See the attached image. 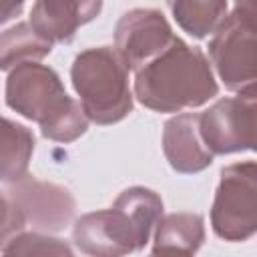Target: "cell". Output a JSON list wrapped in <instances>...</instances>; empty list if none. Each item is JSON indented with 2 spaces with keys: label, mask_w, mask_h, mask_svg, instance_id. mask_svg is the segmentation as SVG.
<instances>
[{
  "label": "cell",
  "mask_w": 257,
  "mask_h": 257,
  "mask_svg": "<svg viewBox=\"0 0 257 257\" xmlns=\"http://www.w3.org/2000/svg\"><path fill=\"white\" fill-rule=\"evenodd\" d=\"M70 80L88 120L114 124L133 112L128 68L114 48L96 46L76 54L70 66Z\"/></svg>",
  "instance_id": "obj_4"
},
{
  "label": "cell",
  "mask_w": 257,
  "mask_h": 257,
  "mask_svg": "<svg viewBox=\"0 0 257 257\" xmlns=\"http://www.w3.org/2000/svg\"><path fill=\"white\" fill-rule=\"evenodd\" d=\"M34 135L24 124L0 116V183L10 185L28 175Z\"/></svg>",
  "instance_id": "obj_12"
},
{
  "label": "cell",
  "mask_w": 257,
  "mask_h": 257,
  "mask_svg": "<svg viewBox=\"0 0 257 257\" xmlns=\"http://www.w3.org/2000/svg\"><path fill=\"white\" fill-rule=\"evenodd\" d=\"M24 8V2H0V24L12 20L14 16H18Z\"/></svg>",
  "instance_id": "obj_18"
},
{
  "label": "cell",
  "mask_w": 257,
  "mask_h": 257,
  "mask_svg": "<svg viewBox=\"0 0 257 257\" xmlns=\"http://www.w3.org/2000/svg\"><path fill=\"white\" fill-rule=\"evenodd\" d=\"M163 153L171 169L183 175L201 173L213 163V155L207 151L199 135L197 112H181L165 122Z\"/></svg>",
  "instance_id": "obj_11"
},
{
  "label": "cell",
  "mask_w": 257,
  "mask_h": 257,
  "mask_svg": "<svg viewBox=\"0 0 257 257\" xmlns=\"http://www.w3.org/2000/svg\"><path fill=\"white\" fill-rule=\"evenodd\" d=\"M177 24L195 38H205L215 32L227 16L229 4L225 0H177L169 2Z\"/></svg>",
  "instance_id": "obj_15"
},
{
  "label": "cell",
  "mask_w": 257,
  "mask_h": 257,
  "mask_svg": "<svg viewBox=\"0 0 257 257\" xmlns=\"http://www.w3.org/2000/svg\"><path fill=\"white\" fill-rule=\"evenodd\" d=\"M26 221L6 191H0V249H4L16 235L24 233Z\"/></svg>",
  "instance_id": "obj_17"
},
{
  "label": "cell",
  "mask_w": 257,
  "mask_h": 257,
  "mask_svg": "<svg viewBox=\"0 0 257 257\" xmlns=\"http://www.w3.org/2000/svg\"><path fill=\"white\" fill-rule=\"evenodd\" d=\"M0 257H74V253L64 239L30 231L16 235Z\"/></svg>",
  "instance_id": "obj_16"
},
{
  "label": "cell",
  "mask_w": 257,
  "mask_h": 257,
  "mask_svg": "<svg viewBox=\"0 0 257 257\" xmlns=\"http://www.w3.org/2000/svg\"><path fill=\"white\" fill-rule=\"evenodd\" d=\"M255 88L219 98L199 114V135L211 155H233L255 149Z\"/></svg>",
  "instance_id": "obj_7"
},
{
  "label": "cell",
  "mask_w": 257,
  "mask_h": 257,
  "mask_svg": "<svg viewBox=\"0 0 257 257\" xmlns=\"http://www.w3.org/2000/svg\"><path fill=\"white\" fill-rule=\"evenodd\" d=\"M163 217V199L147 187H128L110 209L74 221L72 241L88 257H126L145 249Z\"/></svg>",
  "instance_id": "obj_2"
},
{
  "label": "cell",
  "mask_w": 257,
  "mask_h": 257,
  "mask_svg": "<svg viewBox=\"0 0 257 257\" xmlns=\"http://www.w3.org/2000/svg\"><path fill=\"white\" fill-rule=\"evenodd\" d=\"M6 104L24 118L38 122L44 139L72 143L88 128L78 100L66 94L58 72L40 62H26L6 78Z\"/></svg>",
  "instance_id": "obj_3"
},
{
  "label": "cell",
  "mask_w": 257,
  "mask_h": 257,
  "mask_svg": "<svg viewBox=\"0 0 257 257\" xmlns=\"http://www.w3.org/2000/svg\"><path fill=\"white\" fill-rule=\"evenodd\" d=\"M205 243V219L199 213H169L159 219L155 247H171L197 253Z\"/></svg>",
  "instance_id": "obj_14"
},
{
  "label": "cell",
  "mask_w": 257,
  "mask_h": 257,
  "mask_svg": "<svg viewBox=\"0 0 257 257\" xmlns=\"http://www.w3.org/2000/svg\"><path fill=\"white\" fill-rule=\"evenodd\" d=\"M102 10V2L72 0H40L32 4L30 26L48 44L72 42L78 26L94 20Z\"/></svg>",
  "instance_id": "obj_10"
},
{
  "label": "cell",
  "mask_w": 257,
  "mask_h": 257,
  "mask_svg": "<svg viewBox=\"0 0 257 257\" xmlns=\"http://www.w3.org/2000/svg\"><path fill=\"white\" fill-rule=\"evenodd\" d=\"M209 58L229 90L255 88L257 26L251 2L235 4L209 40Z\"/></svg>",
  "instance_id": "obj_5"
},
{
  "label": "cell",
  "mask_w": 257,
  "mask_h": 257,
  "mask_svg": "<svg viewBox=\"0 0 257 257\" xmlns=\"http://www.w3.org/2000/svg\"><path fill=\"white\" fill-rule=\"evenodd\" d=\"M52 44L42 40L28 22H18L0 32V70H12L26 62H38L48 56Z\"/></svg>",
  "instance_id": "obj_13"
},
{
  "label": "cell",
  "mask_w": 257,
  "mask_h": 257,
  "mask_svg": "<svg viewBox=\"0 0 257 257\" xmlns=\"http://www.w3.org/2000/svg\"><path fill=\"white\" fill-rule=\"evenodd\" d=\"M219 94L209 58L199 46L175 36L171 44L135 74L137 100L155 112H181Z\"/></svg>",
  "instance_id": "obj_1"
},
{
  "label": "cell",
  "mask_w": 257,
  "mask_h": 257,
  "mask_svg": "<svg viewBox=\"0 0 257 257\" xmlns=\"http://www.w3.org/2000/svg\"><path fill=\"white\" fill-rule=\"evenodd\" d=\"M175 38L161 10L133 8L114 26V52L128 70H139L159 56Z\"/></svg>",
  "instance_id": "obj_8"
},
{
  "label": "cell",
  "mask_w": 257,
  "mask_h": 257,
  "mask_svg": "<svg viewBox=\"0 0 257 257\" xmlns=\"http://www.w3.org/2000/svg\"><path fill=\"white\" fill-rule=\"evenodd\" d=\"M211 225L219 239L247 241L257 231V165L233 163L221 171L211 207Z\"/></svg>",
  "instance_id": "obj_6"
},
{
  "label": "cell",
  "mask_w": 257,
  "mask_h": 257,
  "mask_svg": "<svg viewBox=\"0 0 257 257\" xmlns=\"http://www.w3.org/2000/svg\"><path fill=\"white\" fill-rule=\"evenodd\" d=\"M4 191L22 213L26 225L30 223L36 233L62 231L76 211V201L66 187L38 181L30 175L6 185Z\"/></svg>",
  "instance_id": "obj_9"
},
{
  "label": "cell",
  "mask_w": 257,
  "mask_h": 257,
  "mask_svg": "<svg viewBox=\"0 0 257 257\" xmlns=\"http://www.w3.org/2000/svg\"><path fill=\"white\" fill-rule=\"evenodd\" d=\"M149 257H195L193 253H187V251H179V249H171V247H155L153 245V251Z\"/></svg>",
  "instance_id": "obj_19"
}]
</instances>
